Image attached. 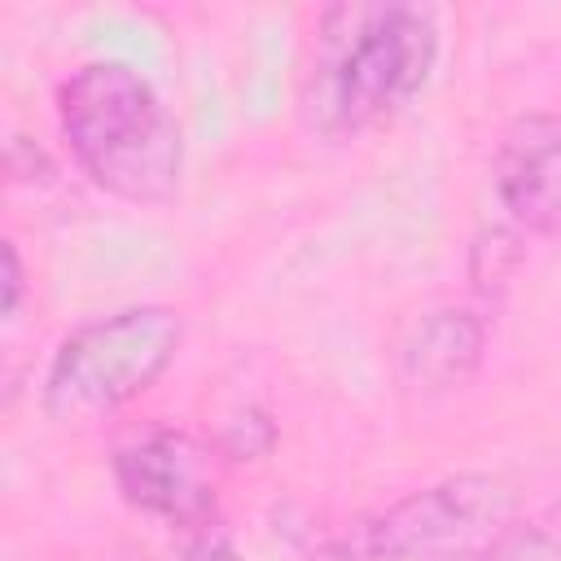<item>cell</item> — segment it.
Returning <instances> with one entry per match:
<instances>
[{
  "label": "cell",
  "mask_w": 561,
  "mask_h": 561,
  "mask_svg": "<svg viewBox=\"0 0 561 561\" xmlns=\"http://www.w3.org/2000/svg\"><path fill=\"white\" fill-rule=\"evenodd\" d=\"M438 57L443 26L425 4H329L307 35L298 114L329 140L377 131L430 88Z\"/></svg>",
  "instance_id": "obj_1"
},
{
  "label": "cell",
  "mask_w": 561,
  "mask_h": 561,
  "mask_svg": "<svg viewBox=\"0 0 561 561\" xmlns=\"http://www.w3.org/2000/svg\"><path fill=\"white\" fill-rule=\"evenodd\" d=\"M57 131L75 167L127 206H167L184 175V131L167 96L127 61H88L57 83Z\"/></svg>",
  "instance_id": "obj_2"
},
{
  "label": "cell",
  "mask_w": 561,
  "mask_h": 561,
  "mask_svg": "<svg viewBox=\"0 0 561 561\" xmlns=\"http://www.w3.org/2000/svg\"><path fill=\"white\" fill-rule=\"evenodd\" d=\"M184 346V316L167 302H131L75 324L39 381L53 421L79 425L149 394Z\"/></svg>",
  "instance_id": "obj_3"
},
{
  "label": "cell",
  "mask_w": 561,
  "mask_h": 561,
  "mask_svg": "<svg viewBox=\"0 0 561 561\" xmlns=\"http://www.w3.org/2000/svg\"><path fill=\"white\" fill-rule=\"evenodd\" d=\"M513 517V486L495 473H451L403 500L351 517L329 543V561H451L473 557Z\"/></svg>",
  "instance_id": "obj_4"
},
{
  "label": "cell",
  "mask_w": 561,
  "mask_h": 561,
  "mask_svg": "<svg viewBox=\"0 0 561 561\" xmlns=\"http://www.w3.org/2000/svg\"><path fill=\"white\" fill-rule=\"evenodd\" d=\"M491 237L473 250L491 276L508 272L526 241L561 228V114L530 110L513 118L491 153Z\"/></svg>",
  "instance_id": "obj_5"
},
{
  "label": "cell",
  "mask_w": 561,
  "mask_h": 561,
  "mask_svg": "<svg viewBox=\"0 0 561 561\" xmlns=\"http://www.w3.org/2000/svg\"><path fill=\"white\" fill-rule=\"evenodd\" d=\"M110 473L118 495L162 526L193 530L215 517V478L206 469V451L184 430L153 425L136 434L114 451Z\"/></svg>",
  "instance_id": "obj_6"
},
{
  "label": "cell",
  "mask_w": 561,
  "mask_h": 561,
  "mask_svg": "<svg viewBox=\"0 0 561 561\" xmlns=\"http://www.w3.org/2000/svg\"><path fill=\"white\" fill-rule=\"evenodd\" d=\"M486 355V324L465 307H434L425 311L403 346H399V377L421 394H451L473 381Z\"/></svg>",
  "instance_id": "obj_7"
},
{
  "label": "cell",
  "mask_w": 561,
  "mask_h": 561,
  "mask_svg": "<svg viewBox=\"0 0 561 561\" xmlns=\"http://www.w3.org/2000/svg\"><path fill=\"white\" fill-rule=\"evenodd\" d=\"M465 561H561V552L539 526H508Z\"/></svg>",
  "instance_id": "obj_8"
},
{
  "label": "cell",
  "mask_w": 561,
  "mask_h": 561,
  "mask_svg": "<svg viewBox=\"0 0 561 561\" xmlns=\"http://www.w3.org/2000/svg\"><path fill=\"white\" fill-rule=\"evenodd\" d=\"M22 289H26V276H22V259H18V241H4V320H18V307H22Z\"/></svg>",
  "instance_id": "obj_9"
},
{
  "label": "cell",
  "mask_w": 561,
  "mask_h": 561,
  "mask_svg": "<svg viewBox=\"0 0 561 561\" xmlns=\"http://www.w3.org/2000/svg\"><path fill=\"white\" fill-rule=\"evenodd\" d=\"M180 561H245V557L232 548V539H224L219 530H206V535H197V539L184 548Z\"/></svg>",
  "instance_id": "obj_10"
}]
</instances>
